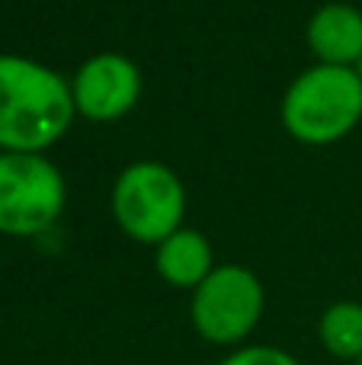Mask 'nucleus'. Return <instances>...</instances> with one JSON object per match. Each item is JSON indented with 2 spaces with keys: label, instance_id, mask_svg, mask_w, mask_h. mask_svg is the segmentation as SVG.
I'll return each instance as SVG.
<instances>
[{
  "label": "nucleus",
  "instance_id": "f257e3e1",
  "mask_svg": "<svg viewBox=\"0 0 362 365\" xmlns=\"http://www.w3.org/2000/svg\"><path fill=\"white\" fill-rule=\"evenodd\" d=\"M71 81L26 55H0V151L45 154L74 122Z\"/></svg>",
  "mask_w": 362,
  "mask_h": 365
},
{
  "label": "nucleus",
  "instance_id": "f03ea898",
  "mask_svg": "<svg viewBox=\"0 0 362 365\" xmlns=\"http://www.w3.org/2000/svg\"><path fill=\"white\" fill-rule=\"evenodd\" d=\"M282 128L299 145L324 148L346 138L362 122V77L356 68H305L282 96Z\"/></svg>",
  "mask_w": 362,
  "mask_h": 365
},
{
  "label": "nucleus",
  "instance_id": "7ed1b4c3",
  "mask_svg": "<svg viewBox=\"0 0 362 365\" xmlns=\"http://www.w3.org/2000/svg\"><path fill=\"white\" fill-rule=\"evenodd\" d=\"M113 218L125 237L157 247L183 227L186 186L173 167L160 160H135L115 177Z\"/></svg>",
  "mask_w": 362,
  "mask_h": 365
},
{
  "label": "nucleus",
  "instance_id": "20e7f679",
  "mask_svg": "<svg viewBox=\"0 0 362 365\" xmlns=\"http://www.w3.org/2000/svg\"><path fill=\"white\" fill-rule=\"evenodd\" d=\"M267 311L260 276L241 263H222L190 298L192 330L212 346H244Z\"/></svg>",
  "mask_w": 362,
  "mask_h": 365
},
{
  "label": "nucleus",
  "instance_id": "39448f33",
  "mask_svg": "<svg viewBox=\"0 0 362 365\" xmlns=\"http://www.w3.org/2000/svg\"><path fill=\"white\" fill-rule=\"evenodd\" d=\"M64 202V177L45 154L0 151V234L38 237L58 225Z\"/></svg>",
  "mask_w": 362,
  "mask_h": 365
},
{
  "label": "nucleus",
  "instance_id": "423d86ee",
  "mask_svg": "<svg viewBox=\"0 0 362 365\" xmlns=\"http://www.w3.org/2000/svg\"><path fill=\"white\" fill-rule=\"evenodd\" d=\"M141 71L119 51H100L87 58L71 77L74 109L87 122H119L141 100Z\"/></svg>",
  "mask_w": 362,
  "mask_h": 365
},
{
  "label": "nucleus",
  "instance_id": "0eeeda50",
  "mask_svg": "<svg viewBox=\"0 0 362 365\" xmlns=\"http://www.w3.org/2000/svg\"><path fill=\"white\" fill-rule=\"evenodd\" d=\"M308 48L318 64L359 68L362 64V10L353 4H324L308 19Z\"/></svg>",
  "mask_w": 362,
  "mask_h": 365
},
{
  "label": "nucleus",
  "instance_id": "6e6552de",
  "mask_svg": "<svg viewBox=\"0 0 362 365\" xmlns=\"http://www.w3.org/2000/svg\"><path fill=\"white\" fill-rule=\"evenodd\" d=\"M154 269L173 289H190L196 292L199 285L209 279L215 269V257H212V244L202 231L196 227H180L170 237H164L154 247Z\"/></svg>",
  "mask_w": 362,
  "mask_h": 365
},
{
  "label": "nucleus",
  "instance_id": "1a4fd4ad",
  "mask_svg": "<svg viewBox=\"0 0 362 365\" xmlns=\"http://www.w3.org/2000/svg\"><path fill=\"white\" fill-rule=\"evenodd\" d=\"M318 340L327 356L356 365L362 359V304L333 302L318 321Z\"/></svg>",
  "mask_w": 362,
  "mask_h": 365
},
{
  "label": "nucleus",
  "instance_id": "9d476101",
  "mask_svg": "<svg viewBox=\"0 0 362 365\" xmlns=\"http://www.w3.org/2000/svg\"><path fill=\"white\" fill-rule=\"evenodd\" d=\"M218 365H301L289 349L267 346V343H254V346H237L231 349Z\"/></svg>",
  "mask_w": 362,
  "mask_h": 365
},
{
  "label": "nucleus",
  "instance_id": "9b49d317",
  "mask_svg": "<svg viewBox=\"0 0 362 365\" xmlns=\"http://www.w3.org/2000/svg\"><path fill=\"white\" fill-rule=\"evenodd\" d=\"M356 71H359V77H362V64H359V68H356Z\"/></svg>",
  "mask_w": 362,
  "mask_h": 365
},
{
  "label": "nucleus",
  "instance_id": "f8f14e48",
  "mask_svg": "<svg viewBox=\"0 0 362 365\" xmlns=\"http://www.w3.org/2000/svg\"><path fill=\"white\" fill-rule=\"evenodd\" d=\"M356 365H362V359H359V362H356Z\"/></svg>",
  "mask_w": 362,
  "mask_h": 365
}]
</instances>
